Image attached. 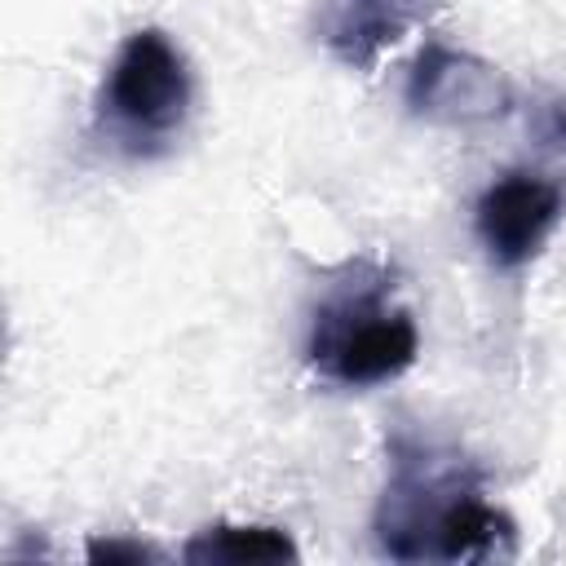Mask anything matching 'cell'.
Instances as JSON below:
<instances>
[{
  "label": "cell",
  "instance_id": "7a4b0ae2",
  "mask_svg": "<svg viewBox=\"0 0 566 566\" xmlns=\"http://www.w3.org/2000/svg\"><path fill=\"white\" fill-rule=\"evenodd\" d=\"M190 115V66L181 49L159 31H133L102 80L97 119L128 155H155L168 146Z\"/></svg>",
  "mask_w": 566,
  "mask_h": 566
},
{
  "label": "cell",
  "instance_id": "52a82bcc",
  "mask_svg": "<svg viewBox=\"0 0 566 566\" xmlns=\"http://www.w3.org/2000/svg\"><path fill=\"white\" fill-rule=\"evenodd\" d=\"M186 562H292L296 544L279 526H208L186 548Z\"/></svg>",
  "mask_w": 566,
  "mask_h": 566
},
{
  "label": "cell",
  "instance_id": "277c9868",
  "mask_svg": "<svg viewBox=\"0 0 566 566\" xmlns=\"http://www.w3.org/2000/svg\"><path fill=\"white\" fill-rule=\"evenodd\" d=\"M562 212H566V195L557 181L539 172H504L482 190L473 208V230L500 270H522L544 248Z\"/></svg>",
  "mask_w": 566,
  "mask_h": 566
},
{
  "label": "cell",
  "instance_id": "8992f818",
  "mask_svg": "<svg viewBox=\"0 0 566 566\" xmlns=\"http://www.w3.org/2000/svg\"><path fill=\"white\" fill-rule=\"evenodd\" d=\"M407 102L416 111H429V115H438L442 106L464 102V119H469V115L504 111V88L486 66H478L469 57H455L447 49H429V53H420V62L411 71Z\"/></svg>",
  "mask_w": 566,
  "mask_h": 566
},
{
  "label": "cell",
  "instance_id": "ba28073f",
  "mask_svg": "<svg viewBox=\"0 0 566 566\" xmlns=\"http://www.w3.org/2000/svg\"><path fill=\"white\" fill-rule=\"evenodd\" d=\"M159 553L146 548L142 539H93L88 562H155Z\"/></svg>",
  "mask_w": 566,
  "mask_h": 566
},
{
  "label": "cell",
  "instance_id": "5b68a950",
  "mask_svg": "<svg viewBox=\"0 0 566 566\" xmlns=\"http://www.w3.org/2000/svg\"><path fill=\"white\" fill-rule=\"evenodd\" d=\"M429 9L433 0H327L318 35L340 62L371 66L389 44H398L416 22H424Z\"/></svg>",
  "mask_w": 566,
  "mask_h": 566
},
{
  "label": "cell",
  "instance_id": "3957f363",
  "mask_svg": "<svg viewBox=\"0 0 566 566\" xmlns=\"http://www.w3.org/2000/svg\"><path fill=\"white\" fill-rule=\"evenodd\" d=\"M416 318L402 305H389L380 287L323 301L305 345L314 371L345 389H371L402 376L416 363Z\"/></svg>",
  "mask_w": 566,
  "mask_h": 566
},
{
  "label": "cell",
  "instance_id": "6da1fadb",
  "mask_svg": "<svg viewBox=\"0 0 566 566\" xmlns=\"http://www.w3.org/2000/svg\"><path fill=\"white\" fill-rule=\"evenodd\" d=\"M380 553L398 562H473L509 548L513 522L482 500L464 464H442L433 451H398L394 482L376 513Z\"/></svg>",
  "mask_w": 566,
  "mask_h": 566
},
{
  "label": "cell",
  "instance_id": "9c48e42d",
  "mask_svg": "<svg viewBox=\"0 0 566 566\" xmlns=\"http://www.w3.org/2000/svg\"><path fill=\"white\" fill-rule=\"evenodd\" d=\"M553 124H557V133H566V106L553 111Z\"/></svg>",
  "mask_w": 566,
  "mask_h": 566
}]
</instances>
